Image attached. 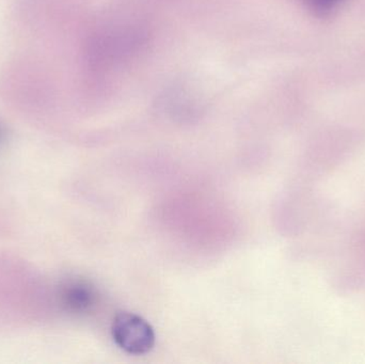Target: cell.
Masks as SVG:
<instances>
[{"label":"cell","mask_w":365,"mask_h":364,"mask_svg":"<svg viewBox=\"0 0 365 364\" xmlns=\"http://www.w3.org/2000/svg\"><path fill=\"white\" fill-rule=\"evenodd\" d=\"M96 299L93 286L85 281L70 282L61 292L62 303L66 309L76 313L89 311L96 305Z\"/></svg>","instance_id":"cell-2"},{"label":"cell","mask_w":365,"mask_h":364,"mask_svg":"<svg viewBox=\"0 0 365 364\" xmlns=\"http://www.w3.org/2000/svg\"><path fill=\"white\" fill-rule=\"evenodd\" d=\"M342 0H307L311 9L317 14L325 15L331 12Z\"/></svg>","instance_id":"cell-3"},{"label":"cell","mask_w":365,"mask_h":364,"mask_svg":"<svg viewBox=\"0 0 365 364\" xmlns=\"http://www.w3.org/2000/svg\"><path fill=\"white\" fill-rule=\"evenodd\" d=\"M111 333L117 345L130 354H147L155 344V333L151 325L137 314H118L113 320Z\"/></svg>","instance_id":"cell-1"}]
</instances>
